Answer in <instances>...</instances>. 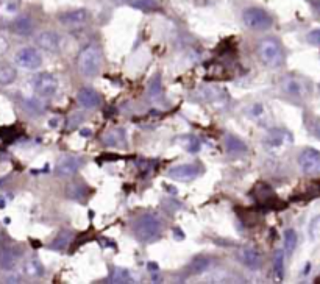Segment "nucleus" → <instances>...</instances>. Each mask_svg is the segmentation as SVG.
<instances>
[{
	"mask_svg": "<svg viewBox=\"0 0 320 284\" xmlns=\"http://www.w3.org/2000/svg\"><path fill=\"white\" fill-rule=\"evenodd\" d=\"M102 61H103L102 49L97 46L95 42H91V44H88V46H84L78 53V58H77L78 72L83 77L92 78L100 72Z\"/></svg>",
	"mask_w": 320,
	"mask_h": 284,
	"instance_id": "1",
	"label": "nucleus"
},
{
	"mask_svg": "<svg viewBox=\"0 0 320 284\" xmlns=\"http://www.w3.org/2000/svg\"><path fill=\"white\" fill-rule=\"evenodd\" d=\"M163 231L161 220L153 214L141 215L133 225V234L141 244H150L159 237Z\"/></svg>",
	"mask_w": 320,
	"mask_h": 284,
	"instance_id": "2",
	"label": "nucleus"
},
{
	"mask_svg": "<svg viewBox=\"0 0 320 284\" xmlns=\"http://www.w3.org/2000/svg\"><path fill=\"white\" fill-rule=\"evenodd\" d=\"M258 58L261 59L263 64H266L267 68L276 69L284 62V50L281 47V44L278 39L275 38H264L258 42Z\"/></svg>",
	"mask_w": 320,
	"mask_h": 284,
	"instance_id": "3",
	"label": "nucleus"
},
{
	"mask_svg": "<svg viewBox=\"0 0 320 284\" xmlns=\"http://www.w3.org/2000/svg\"><path fill=\"white\" fill-rule=\"evenodd\" d=\"M242 22H244V25L251 31H266L273 25L272 16L260 7L245 8L242 11Z\"/></svg>",
	"mask_w": 320,
	"mask_h": 284,
	"instance_id": "4",
	"label": "nucleus"
},
{
	"mask_svg": "<svg viewBox=\"0 0 320 284\" xmlns=\"http://www.w3.org/2000/svg\"><path fill=\"white\" fill-rule=\"evenodd\" d=\"M31 86L39 97H53L58 91V80L50 72H39L33 77Z\"/></svg>",
	"mask_w": 320,
	"mask_h": 284,
	"instance_id": "5",
	"label": "nucleus"
},
{
	"mask_svg": "<svg viewBox=\"0 0 320 284\" xmlns=\"http://www.w3.org/2000/svg\"><path fill=\"white\" fill-rule=\"evenodd\" d=\"M14 62L25 71H36L42 64V56L35 47H22L16 52Z\"/></svg>",
	"mask_w": 320,
	"mask_h": 284,
	"instance_id": "6",
	"label": "nucleus"
},
{
	"mask_svg": "<svg viewBox=\"0 0 320 284\" xmlns=\"http://www.w3.org/2000/svg\"><path fill=\"white\" fill-rule=\"evenodd\" d=\"M36 47L47 53H56L61 49V38L53 30H42L35 36Z\"/></svg>",
	"mask_w": 320,
	"mask_h": 284,
	"instance_id": "7",
	"label": "nucleus"
},
{
	"mask_svg": "<svg viewBox=\"0 0 320 284\" xmlns=\"http://www.w3.org/2000/svg\"><path fill=\"white\" fill-rule=\"evenodd\" d=\"M298 166L306 175H315L320 172V151L315 148H305L298 156Z\"/></svg>",
	"mask_w": 320,
	"mask_h": 284,
	"instance_id": "8",
	"label": "nucleus"
},
{
	"mask_svg": "<svg viewBox=\"0 0 320 284\" xmlns=\"http://www.w3.org/2000/svg\"><path fill=\"white\" fill-rule=\"evenodd\" d=\"M169 178H172L175 181H192L197 177L202 175V169L197 164H180L172 167L169 172Z\"/></svg>",
	"mask_w": 320,
	"mask_h": 284,
	"instance_id": "9",
	"label": "nucleus"
},
{
	"mask_svg": "<svg viewBox=\"0 0 320 284\" xmlns=\"http://www.w3.org/2000/svg\"><path fill=\"white\" fill-rule=\"evenodd\" d=\"M83 164H84L83 158L71 155V156L62 158L58 163L55 172H56L58 177H61V178H72V177H75V173L83 167Z\"/></svg>",
	"mask_w": 320,
	"mask_h": 284,
	"instance_id": "10",
	"label": "nucleus"
},
{
	"mask_svg": "<svg viewBox=\"0 0 320 284\" xmlns=\"http://www.w3.org/2000/svg\"><path fill=\"white\" fill-rule=\"evenodd\" d=\"M58 20L66 27H80L89 20V11L84 8H77L71 11H64L58 16Z\"/></svg>",
	"mask_w": 320,
	"mask_h": 284,
	"instance_id": "11",
	"label": "nucleus"
},
{
	"mask_svg": "<svg viewBox=\"0 0 320 284\" xmlns=\"http://www.w3.org/2000/svg\"><path fill=\"white\" fill-rule=\"evenodd\" d=\"M283 91L295 99H303L308 96V86L303 80L300 78H294V77H287L283 80Z\"/></svg>",
	"mask_w": 320,
	"mask_h": 284,
	"instance_id": "12",
	"label": "nucleus"
},
{
	"mask_svg": "<svg viewBox=\"0 0 320 284\" xmlns=\"http://www.w3.org/2000/svg\"><path fill=\"white\" fill-rule=\"evenodd\" d=\"M238 258L242 264L250 270L261 269V253L253 247H242L238 251Z\"/></svg>",
	"mask_w": 320,
	"mask_h": 284,
	"instance_id": "13",
	"label": "nucleus"
},
{
	"mask_svg": "<svg viewBox=\"0 0 320 284\" xmlns=\"http://www.w3.org/2000/svg\"><path fill=\"white\" fill-rule=\"evenodd\" d=\"M77 102L84 109H94L102 103V99L92 87H81L77 94Z\"/></svg>",
	"mask_w": 320,
	"mask_h": 284,
	"instance_id": "14",
	"label": "nucleus"
},
{
	"mask_svg": "<svg viewBox=\"0 0 320 284\" xmlns=\"http://www.w3.org/2000/svg\"><path fill=\"white\" fill-rule=\"evenodd\" d=\"M264 142H266V145L270 147V148L284 147V145L292 144V135L289 133V131H286V130L276 128V130H272V131H270Z\"/></svg>",
	"mask_w": 320,
	"mask_h": 284,
	"instance_id": "15",
	"label": "nucleus"
},
{
	"mask_svg": "<svg viewBox=\"0 0 320 284\" xmlns=\"http://www.w3.org/2000/svg\"><path fill=\"white\" fill-rule=\"evenodd\" d=\"M33 30H35V22L27 14L16 17L11 24V31L17 36H28L33 33Z\"/></svg>",
	"mask_w": 320,
	"mask_h": 284,
	"instance_id": "16",
	"label": "nucleus"
},
{
	"mask_svg": "<svg viewBox=\"0 0 320 284\" xmlns=\"http://www.w3.org/2000/svg\"><path fill=\"white\" fill-rule=\"evenodd\" d=\"M71 242H72V231L66 228V230H61L56 234V237L53 239V242L50 244V248H53L56 251H64L69 247Z\"/></svg>",
	"mask_w": 320,
	"mask_h": 284,
	"instance_id": "17",
	"label": "nucleus"
},
{
	"mask_svg": "<svg viewBox=\"0 0 320 284\" xmlns=\"http://www.w3.org/2000/svg\"><path fill=\"white\" fill-rule=\"evenodd\" d=\"M225 145H227V151L231 153V155H241V153L247 151V145L236 136L228 135L225 138Z\"/></svg>",
	"mask_w": 320,
	"mask_h": 284,
	"instance_id": "18",
	"label": "nucleus"
},
{
	"mask_svg": "<svg viewBox=\"0 0 320 284\" xmlns=\"http://www.w3.org/2000/svg\"><path fill=\"white\" fill-rule=\"evenodd\" d=\"M16 78H17L16 68H13L10 64H0V86L13 84Z\"/></svg>",
	"mask_w": 320,
	"mask_h": 284,
	"instance_id": "19",
	"label": "nucleus"
},
{
	"mask_svg": "<svg viewBox=\"0 0 320 284\" xmlns=\"http://www.w3.org/2000/svg\"><path fill=\"white\" fill-rule=\"evenodd\" d=\"M16 262H17V253L14 250L0 251V269L2 270H13Z\"/></svg>",
	"mask_w": 320,
	"mask_h": 284,
	"instance_id": "20",
	"label": "nucleus"
},
{
	"mask_svg": "<svg viewBox=\"0 0 320 284\" xmlns=\"http://www.w3.org/2000/svg\"><path fill=\"white\" fill-rule=\"evenodd\" d=\"M125 142V131L122 128L113 130L105 136V144L110 147H122Z\"/></svg>",
	"mask_w": 320,
	"mask_h": 284,
	"instance_id": "21",
	"label": "nucleus"
},
{
	"mask_svg": "<svg viewBox=\"0 0 320 284\" xmlns=\"http://www.w3.org/2000/svg\"><path fill=\"white\" fill-rule=\"evenodd\" d=\"M190 270H192V273H197V275H200V273H203V272H206L209 267H211V259L208 258V256H197V258H194V261L190 262Z\"/></svg>",
	"mask_w": 320,
	"mask_h": 284,
	"instance_id": "22",
	"label": "nucleus"
},
{
	"mask_svg": "<svg viewBox=\"0 0 320 284\" xmlns=\"http://www.w3.org/2000/svg\"><path fill=\"white\" fill-rule=\"evenodd\" d=\"M273 273L278 281H283L284 278V255L283 251H276L273 256Z\"/></svg>",
	"mask_w": 320,
	"mask_h": 284,
	"instance_id": "23",
	"label": "nucleus"
},
{
	"mask_svg": "<svg viewBox=\"0 0 320 284\" xmlns=\"http://www.w3.org/2000/svg\"><path fill=\"white\" fill-rule=\"evenodd\" d=\"M24 270L28 276H41L42 273H44V267H42V264L38 261V259H30L25 262L24 266Z\"/></svg>",
	"mask_w": 320,
	"mask_h": 284,
	"instance_id": "24",
	"label": "nucleus"
},
{
	"mask_svg": "<svg viewBox=\"0 0 320 284\" xmlns=\"http://www.w3.org/2000/svg\"><path fill=\"white\" fill-rule=\"evenodd\" d=\"M297 242H298L297 233L291 228L286 230L284 231V250H286V253H292L297 247Z\"/></svg>",
	"mask_w": 320,
	"mask_h": 284,
	"instance_id": "25",
	"label": "nucleus"
},
{
	"mask_svg": "<svg viewBox=\"0 0 320 284\" xmlns=\"http://www.w3.org/2000/svg\"><path fill=\"white\" fill-rule=\"evenodd\" d=\"M111 282H130V281H133L132 279V275L128 273L125 269H120V267H116L114 270H113V275H111V279H110Z\"/></svg>",
	"mask_w": 320,
	"mask_h": 284,
	"instance_id": "26",
	"label": "nucleus"
},
{
	"mask_svg": "<svg viewBox=\"0 0 320 284\" xmlns=\"http://www.w3.org/2000/svg\"><path fill=\"white\" fill-rule=\"evenodd\" d=\"M161 92H163V87H161V78H159V75H156V77L152 80L150 86H148V96H150V99L156 100V99H159Z\"/></svg>",
	"mask_w": 320,
	"mask_h": 284,
	"instance_id": "27",
	"label": "nucleus"
},
{
	"mask_svg": "<svg viewBox=\"0 0 320 284\" xmlns=\"http://www.w3.org/2000/svg\"><path fill=\"white\" fill-rule=\"evenodd\" d=\"M68 197L72 200H80L84 197V187L80 183H72L68 187Z\"/></svg>",
	"mask_w": 320,
	"mask_h": 284,
	"instance_id": "28",
	"label": "nucleus"
},
{
	"mask_svg": "<svg viewBox=\"0 0 320 284\" xmlns=\"http://www.w3.org/2000/svg\"><path fill=\"white\" fill-rule=\"evenodd\" d=\"M132 5L135 8H139V10H144V11H150V10L156 8V4L153 2V0H135Z\"/></svg>",
	"mask_w": 320,
	"mask_h": 284,
	"instance_id": "29",
	"label": "nucleus"
},
{
	"mask_svg": "<svg viewBox=\"0 0 320 284\" xmlns=\"http://www.w3.org/2000/svg\"><path fill=\"white\" fill-rule=\"evenodd\" d=\"M309 236H311L312 240L320 237V215H317L314 220L311 222V225H309Z\"/></svg>",
	"mask_w": 320,
	"mask_h": 284,
	"instance_id": "30",
	"label": "nucleus"
},
{
	"mask_svg": "<svg viewBox=\"0 0 320 284\" xmlns=\"http://www.w3.org/2000/svg\"><path fill=\"white\" fill-rule=\"evenodd\" d=\"M25 108L28 109V111H30L31 114H39V113L42 111L41 106H39V103H38L36 100H33V99L25 102Z\"/></svg>",
	"mask_w": 320,
	"mask_h": 284,
	"instance_id": "31",
	"label": "nucleus"
},
{
	"mask_svg": "<svg viewBox=\"0 0 320 284\" xmlns=\"http://www.w3.org/2000/svg\"><path fill=\"white\" fill-rule=\"evenodd\" d=\"M308 42L312 44V46H320V28L308 33Z\"/></svg>",
	"mask_w": 320,
	"mask_h": 284,
	"instance_id": "32",
	"label": "nucleus"
},
{
	"mask_svg": "<svg viewBox=\"0 0 320 284\" xmlns=\"http://www.w3.org/2000/svg\"><path fill=\"white\" fill-rule=\"evenodd\" d=\"M312 135H314L317 139H320V119L314 120V125H312Z\"/></svg>",
	"mask_w": 320,
	"mask_h": 284,
	"instance_id": "33",
	"label": "nucleus"
},
{
	"mask_svg": "<svg viewBox=\"0 0 320 284\" xmlns=\"http://www.w3.org/2000/svg\"><path fill=\"white\" fill-rule=\"evenodd\" d=\"M8 47H10L8 41L5 38H0V55H4L8 50Z\"/></svg>",
	"mask_w": 320,
	"mask_h": 284,
	"instance_id": "34",
	"label": "nucleus"
},
{
	"mask_svg": "<svg viewBox=\"0 0 320 284\" xmlns=\"http://www.w3.org/2000/svg\"><path fill=\"white\" fill-rule=\"evenodd\" d=\"M312 8L320 16V0H314V2H312Z\"/></svg>",
	"mask_w": 320,
	"mask_h": 284,
	"instance_id": "35",
	"label": "nucleus"
},
{
	"mask_svg": "<svg viewBox=\"0 0 320 284\" xmlns=\"http://www.w3.org/2000/svg\"><path fill=\"white\" fill-rule=\"evenodd\" d=\"M7 282H19V278H17V276H11V278H7Z\"/></svg>",
	"mask_w": 320,
	"mask_h": 284,
	"instance_id": "36",
	"label": "nucleus"
},
{
	"mask_svg": "<svg viewBox=\"0 0 320 284\" xmlns=\"http://www.w3.org/2000/svg\"><path fill=\"white\" fill-rule=\"evenodd\" d=\"M81 136H91V131H89L88 128H86V131L83 130V131H81Z\"/></svg>",
	"mask_w": 320,
	"mask_h": 284,
	"instance_id": "37",
	"label": "nucleus"
},
{
	"mask_svg": "<svg viewBox=\"0 0 320 284\" xmlns=\"http://www.w3.org/2000/svg\"><path fill=\"white\" fill-rule=\"evenodd\" d=\"M148 267H150V270H156V269H158L155 262H150V264H148Z\"/></svg>",
	"mask_w": 320,
	"mask_h": 284,
	"instance_id": "38",
	"label": "nucleus"
},
{
	"mask_svg": "<svg viewBox=\"0 0 320 284\" xmlns=\"http://www.w3.org/2000/svg\"><path fill=\"white\" fill-rule=\"evenodd\" d=\"M2 245H4V239H2V236H0V248H2Z\"/></svg>",
	"mask_w": 320,
	"mask_h": 284,
	"instance_id": "39",
	"label": "nucleus"
},
{
	"mask_svg": "<svg viewBox=\"0 0 320 284\" xmlns=\"http://www.w3.org/2000/svg\"><path fill=\"white\" fill-rule=\"evenodd\" d=\"M114 2H119V4H123V2H128V0H114Z\"/></svg>",
	"mask_w": 320,
	"mask_h": 284,
	"instance_id": "40",
	"label": "nucleus"
}]
</instances>
